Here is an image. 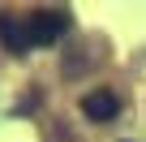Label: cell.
I'll list each match as a JSON object with an SVG mask.
<instances>
[{
	"instance_id": "7a4b0ae2",
	"label": "cell",
	"mask_w": 146,
	"mask_h": 142,
	"mask_svg": "<svg viewBox=\"0 0 146 142\" xmlns=\"http://www.w3.org/2000/svg\"><path fill=\"white\" fill-rule=\"evenodd\" d=\"M82 112H86V121H95V125H103V121H112V116L120 112V99H116V91H108V86H99V91H90V95H82Z\"/></svg>"
},
{
	"instance_id": "3957f363",
	"label": "cell",
	"mask_w": 146,
	"mask_h": 142,
	"mask_svg": "<svg viewBox=\"0 0 146 142\" xmlns=\"http://www.w3.org/2000/svg\"><path fill=\"white\" fill-rule=\"evenodd\" d=\"M0 43H5V52L13 56H26L30 43H26V22L13 17V13H0Z\"/></svg>"
},
{
	"instance_id": "6da1fadb",
	"label": "cell",
	"mask_w": 146,
	"mask_h": 142,
	"mask_svg": "<svg viewBox=\"0 0 146 142\" xmlns=\"http://www.w3.org/2000/svg\"><path fill=\"white\" fill-rule=\"evenodd\" d=\"M22 22H26V43H30V47H52V43H60V39L69 35V26H73V17H69L64 9H39V13H26Z\"/></svg>"
}]
</instances>
